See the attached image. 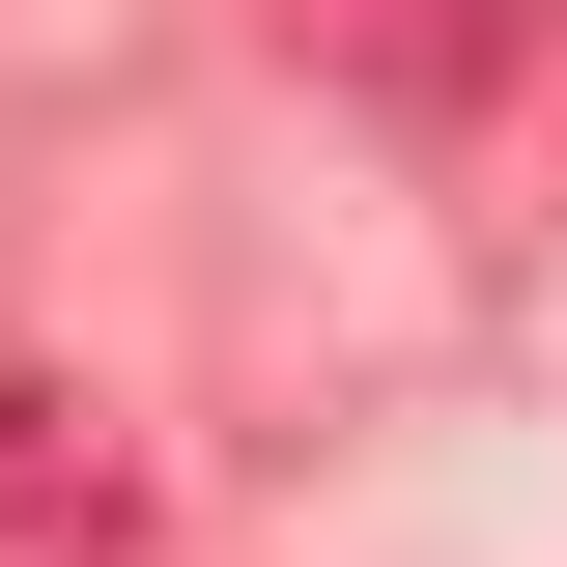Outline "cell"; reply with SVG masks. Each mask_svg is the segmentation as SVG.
I'll return each mask as SVG.
<instances>
[{
  "instance_id": "cell-1",
  "label": "cell",
  "mask_w": 567,
  "mask_h": 567,
  "mask_svg": "<svg viewBox=\"0 0 567 567\" xmlns=\"http://www.w3.org/2000/svg\"><path fill=\"white\" fill-rule=\"evenodd\" d=\"M256 29L341 85V114L454 142V171H539L567 142V0H256Z\"/></svg>"
},
{
  "instance_id": "cell-2",
  "label": "cell",
  "mask_w": 567,
  "mask_h": 567,
  "mask_svg": "<svg viewBox=\"0 0 567 567\" xmlns=\"http://www.w3.org/2000/svg\"><path fill=\"white\" fill-rule=\"evenodd\" d=\"M0 567H142V454L58 341H0Z\"/></svg>"
}]
</instances>
